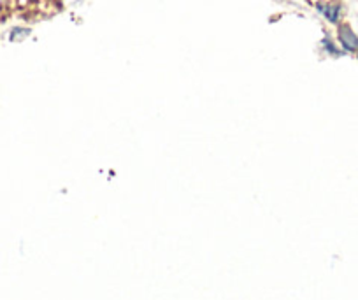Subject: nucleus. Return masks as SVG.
<instances>
[{
    "mask_svg": "<svg viewBox=\"0 0 358 300\" xmlns=\"http://www.w3.org/2000/svg\"><path fill=\"white\" fill-rule=\"evenodd\" d=\"M337 36H339V43L344 51H348V53H355V51H358V36L351 30V27L341 25L339 34H337Z\"/></svg>",
    "mask_w": 358,
    "mask_h": 300,
    "instance_id": "1",
    "label": "nucleus"
},
{
    "mask_svg": "<svg viewBox=\"0 0 358 300\" xmlns=\"http://www.w3.org/2000/svg\"><path fill=\"white\" fill-rule=\"evenodd\" d=\"M318 11L322 13L330 23H337L339 22L343 9H341L339 4H318Z\"/></svg>",
    "mask_w": 358,
    "mask_h": 300,
    "instance_id": "2",
    "label": "nucleus"
},
{
    "mask_svg": "<svg viewBox=\"0 0 358 300\" xmlns=\"http://www.w3.org/2000/svg\"><path fill=\"white\" fill-rule=\"evenodd\" d=\"M30 34L29 29H13L11 36H9V39L11 41H20L23 39V37H27Z\"/></svg>",
    "mask_w": 358,
    "mask_h": 300,
    "instance_id": "3",
    "label": "nucleus"
},
{
    "mask_svg": "<svg viewBox=\"0 0 358 300\" xmlns=\"http://www.w3.org/2000/svg\"><path fill=\"white\" fill-rule=\"evenodd\" d=\"M322 44H323V46H325V50L329 51L330 55H334V57H339V55H341V51L337 50L336 46H334V43H332V41L329 39V37H327V39H323V43H322Z\"/></svg>",
    "mask_w": 358,
    "mask_h": 300,
    "instance_id": "4",
    "label": "nucleus"
}]
</instances>
